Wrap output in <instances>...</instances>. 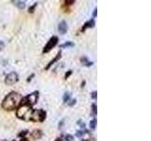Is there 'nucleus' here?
<instances>
[{
	"label": "nucleus",
	"instance_id": "obj_2",
	"mask_svg": "<svg viewBox=\"0 0 151 141\" xmlns=\"http://www.w3.org/2000/svg\"><path fill=\"white\" fill-rule=\"evenodd\" d=\"M33 111V108L30 105L21 104V105L16 109V117L23 120H30V117Z\"/></svg>",
	"mask_w": 151,
	"mask_h": 141
},
{
	"label": "nucleus",
	"instance_id": "obj_33",
	"mask_svg": "<svg viewBox=\"0 0 151 141\" xmlns=\"http://www.w3.org/2000/svg\"><path fill=\"white\" fill-rule=\"evenodd\" d=\"M84 141H90V139H87V140H84Z\"/></svg>",
	"mask_w": 151,
	"mask_h": 141
},
{
	"label": "nucleus",
	"instance_id": "obj_26",
	"mask_svg": "<svg viewBox=\"0 0 151 141\" xmlns=\"http://www.w3.org/2000/svg\"><path fill=\"white\" fill-rule=\"evenodd\" d=\"M4 47H5V43L2 41H0V51L4 49Z\"/></svg>",
	"mask_w": 151,
	"mask_h": 141
},
{
	"label": "nucleus",
	"instance_id": "obj_14",
	"mask_svg": "<svg viewBox=\"0 0 151 141\" xmlns=\"http://www.w3.org/2000/svg\"><path fill=\"white\" fill-rule=\"evenodd\" d=\"M62 100H63L64 104H67V102L71 100V93H70V92H65V93L63 94Z\"/></svg>",
	"mask_w": 151,
	"mask_h": 141
},
{
	"label": "nucleus",
	"instance_id": "obj_17",
	"mask_svg": "<svg viewBox=\"0 0 151 141\" xmlns=\"http://www.w3.org/2000/svg\"><path fill=\"white\" fill-rule=\"evenodd\" d=\"M96 122H97L96 118H94V120L90 121V128H91V130H95L96 128Z\"/></svg>",
	"mask_w": 151,
	"mask_h": 141
},
{
	"label": "nucleus",
	"instance_id": "obj_10",
	"mask_svg": "<svg viewBox=\"0 0 151 141\" xmlns=\"http://www.w3.org/2000/svg\"><path fill=\"white\" fill-rule=\"evenodd\" d=\"M95 19H90V20H88L87 22H85V24L82 25L81 31L84 32L86 29H88V28H93V27H95Z\"/></svg>",
	"mask_w": 151,
	"mask_h": 141
},
{
	"label": "nucleus",
	"instance_id": "obj_32",
	"mask_svg": "<svg viewBox=\"0 0 151 141\" xmlns=\"http://www.w3.org/2000/svg\"><path fill=\"white\" fill-rule=\"evenodd\" d=\"M84 85H85V81H83L82 84H81V88H83V86H84Z\"/></svg>",
	"mask_w": 151,
	"mask_h": 141
},
{
	"label": "nucleus",
	"instance_id": "obj_18",
	"mask_svg": "<svg viewBox=\"0 0 151 141\" xmlns=\"http://www.w3.org/2000/svg\"><path fill=\"white\" fill-rule=\"evenodd\" d=\"M37 5H38V3L35 2L34 4L32 5L31 7H30V9H28V12H30V13H33V12L35 11V9H36V7H37Z\"/></svg>",
	"mask_w": 151,
	"mask_h": 141
},
{
	"label": "nucleus",
	"instance_id": "obj_29",
	"mask_svg": "<svg viewBox=\"0 0 151 141\" xmlns=\"http://www.w3.org/2000/svg\"><path fill=\"white\" fill-rule=\"evenodd\" d=\"M96 11H97V9L95 8V9H94V12H93V16H94L95 18L96 17V15H97V12H96Z\"/></svg>",
	"mask_w": 151,
	"mask_h": 141
},
{
	"label": "nucleus",
	"instance_id": "obj_4",
	"mask_svg": "<svg viewBox=\"0 0 151 141\" xmlns=\"http://www.w3.org/2000/svg\"><path fill=\"white\" fill-rule=\"evenodd\" d=\"M46 118V112L44 109H33L30 120L34 122H43Z\"/></svg>",
	"mask_w": 151,
	"mask_h": 141
},
{
	"label": "nucleus",
	"instance_id": "obj_31",
	"mask_svg": "<svg viewBox=\"0 0 151 141\" xmlns=\"http://www.w3.org/2000/svg\"><path fill=\"white\" fill-rule=\"evenodd\" d=\"M20 141H30V140H28V139L27 138V137H23V138H21Z\"/></svg>",
	"mask_w": 151,
	"mask_h": 141
},
{
	"label": "nucleus",
	"instance_id": "obj_13",
	"mask_svg": "<svg viewBox=\"0 0 151 141\" xmlns=\"http://www.w3.org/2000/svg\"><path fill=\"white\" fill-rule=\"evenodd\" d=\"M11 3H13V5L16 6L19 9H24L26 8L25 1H18V0H15V1H11Z\"/></svg>",
	"mask_w": 151,
	"mask_h": 141
},
{
	"label": "nucleus",
	"instance_id": "obj_22",
	"mask_svg": "<svg viewBox=\"0 0 151 141\" xmlns=\"http://www.w3.org/2000/svg\"><path fill=\"white\" fill-rule=\"evenodd\" d=\"M77 104V100L76 99H72V100H70L68 102H67V104L69 105V106H73V105H75Z\"/></svg>",
	"mask_w": 151,
	"mask_h": 141
},
{
	"label": "nucleus",
	"instance_id": "obj_16",
	"mask_svg": "<svg viewBox=\"0 0 151 141\" xmlns=\"http://www.w3.org/2000/svg\"><path fill=\"white\" fill-rule=\"evenodd\" d=\"M74 43H72V41H66L65 43H63L60 45V48H70V47H74Z\"/></svg>",
	"mask_w": 151,
	"mask_h": 141
},
{
	"label": "nucleus",
	"instance_id": "obj_9",
	"mask_svg": "<svg viewBox=\"0 0 151 141\" xmlns=\"http://www.w3.org/2000/svg\"><path fill=\"white\" fill-rule=\"evenodd\" d=\"M58 30L62 35L66 34L67 30H68V25H67V23L65 21H62L59 24V27H58Z\"/></svg>",
	"mask_w": 151,
	"mask_h": 141
},
{
	"label": "nucleus",
	"instance_id": "obj_28",
	"mask_svg": "<svg viewBox=\"0 0 151 141\" xmlns=\"http://www.w3.org/2000/svg\"><path fill=\"white\" fill-rule=\"evenodd\" d=\"M34 77V73H32V74L30 75V76H28V79H27V82H30L31 80H32V78Z\"/></svg>",
	"mask_w": 151,
	"mask_h": 141
},
{
	"label": "nucleus",
	"instance_id": "obj_6",
	"mask_svg": "<svg viewBox=\"0 0 151 141\" xmlns=\"http://www.w3.org/2000/svg\"><path fill=\"white\" fill-rule=\"evenodd\" d=\"M19 81V75L17 72H9V74H7L5 78V84L8 86H12L16 84Z\"/></svg>",
	"mask_w": 151,
	"mask_h": 141
},
{
	"label": "nucleus",
	"instance_id": "obj_30",
	"mask_svg": "<svg viewBox=\"0 0 151 141\" xmlns=\"http://www.w3.org/2000/svg\"><path fill=\"white\" fill-rule=\"evenodd\" d=\"M55 141H62V136L57 137V138L55 139Z\"/></svg>",
	"mask_w": 151,
	"mask_h": 141
},
{
	"label": "nucleus",
	"instance_id": "obj_11",
	"mask_svg": "<svg viewBox=\"0 0 151 141\" xmlns=\"http://www.w3.org/2000/svg\"><path fill=\"white\" fill-rule=\"evenodd\" d=\"M30 136L34 140L40 139L41 137L43 136V132H42V130H40V129H35L30 133Z\"/></svg>",
	"mask_w": 151,
	"mask_h": 141
},
{
	"label": "nucleus",
	"instance_id": "obj_12",
	"mask_svg": "<svg viewBox=\"0 0 151 141\" xmlns=\"http://www.w3.org/2000/svg\"><path fill=\"white\" fill-rule=\"evenodd\" d=\"M80 62H81L82 65H84L86 67H91V66H93V64H94V62H93V61H90L87 57H80Z\"/></svg>",
	"mask_w": 151,
	"mask_h": 141
},
{
	"label": "nucleus",
	"instance_id": "obj_15",
	"mask_svg": "<svg viewBox=\"0 0 151 141\" xmlns=\"http://www.w3.org/2000/svg\"><path fill=\"white\" fill-rule=\"evenodd\" d=\"M86 134H88L87 130H84V131H83V130H79V131H77V132H76V136L77 137H82Z\"/></svg>",
	"mask_w": 151,
	"mask_h": 141
},
{
	"label": "nucleus",
	"instance_id": "obj_8",
	"mask_svg": "<svg viewBox=\"0 0 151 141\" xmlns=\"http://www.w3.org/2000/svg\"><path fill=\"white\" fill-rule=\"evenodd\" d=\"M75 0H65V1L62 2V9H63V11L67 13V12H70V9L69 7H71L73 4H75Z\"/></svg>",
	"mask_w": 151,
	"mask_h": 141
},
{
	"label": "nucleus",
	"instance_id": "obj_1",
	"mask_svg": "<svg viewBox=\"0 0 151 141\" xmlns=\"http://www.w3.org/2000/svg\"><path fill=\"white\" fill-rule=\"evenodd\" d=\"M23 96L17 91H11L2 101L1 106L6 111H13L20 106Z\"/></svg>",
	"mask_w": 151,
	"mask_h": 141
},
{
	"label": "nucleus",
	"instance_id": "obj_20",
	"mask_svg": "<svg viewBox=\"0 0 151 141\" xmlns=\"http://www.w3.org/2000/svg\"><path fill=\"white\" fill-rule=\"evenodd\" d=\"M64 139H65V141H73L74 140V136H72V134H65Z\"/></svg>",
	"mask_w": 151,
	"mask_h": 141
},
{
	"label": "nucleus",
	"instance_id": "obj_7",
	"mask_svg": "<svg viewBox=\"0 0 151 141\" xmlns=\"http://www.w3.org/2000/svg\"><path fill=\"white\" fill-rule=\"evenodd\" d=\"M62 51H59V52L57 53V55H56L55 57H54V59H51L50 61H49V63H48L47 65H46V70H49V69H50V67H52L56 62L59 61V60H60V59H62Z\"/></svg>",
	"mask_w": 151,
	"mask_h": 141
},
{
	"label": "nucleus",
	"instance_id": "obj_23",
	"mask_svg": "<svg viewBox=\"0 0 151 141\" xmlns=\"http://www.w3.org/2000/svg\"><path fill=\"white\" fill-rule=\"evenodd\" d=\"M72 72H73V70H69L68 72H66L65 75H64V80H67V79H68L69 76L72 74Z\"/></svg>",
	"mask_w": 151,
	"mask_h": 141
},
{
	"label": "nucleus",
	"instance_id": "obj_3",
	"mask_svg": "<svg viewBox=\"0 0 151 141\" xmlns=\"http://www.w3.org/2000/svg\"><path fill=\"white\" fill-rule=\"evenodd\" d=\"M38 99H39V91L35 90L33 92H31L28 95H27L26 97H23V101H22V104H28L30 106H33L37 104Z\"/></svg>",
	"mask_w": 151,
	"mask_h": 141
},
{
	"label": "nucleus",
	"instance_id": "obj_19",
	"mask_svg": "<svg viewBox=\"0 0 151 141\" xmlns=\"http://www.w3.org/2000/svg\"><path fill=\"white\" fill-rule=\"evenodd\" d=\"M28 134V130H24V131H22L21 133L18 134V136H19V137H22V138H23V137H26V136H27Z\"/></svg>",
	"mask_w": 151,
	"mask_h": 141
},
{
	"label": "nucleus",
	"instance_id": "obj_25",
	"mask_svg": "<svg viewBox=\"0 0 151 141\" xmlns=\"http://www.w3.org/2000/svg\"><path fill=\"white\" fill-rule=\"evenodd\" d=\"M78 123H79V125L81 127V128H85V123H84V121H82L81 120H79V121H78Z\"/></svg>",
	"mask_w": 151,
	"mask_h": 141
},
{
	"label": "nucleus",
	"instance_id": "obj_5",
	"mask_svg": "<svg viewBox=\"0 0 151 141\" xmlns=\"http://www.w3.org/2000/svg\"><path fill=\"white\" fill-rule=\"evenodd\" d=\"M58 43H59V38H58L57 36H52L49 40H48V41H47L46 44V46L44 47L43 53H44V54L49 53L50 51L52 50L53 48L57 45Z\"/></svg>",
	"mask_w": 151,
	"mask_h": 141
},
{
	"label": "nucleus",
	"instance_id": "obj_27",
	"mask_svg": "<svg viewBox=\"0 0 151 141\" xmlns=\"http://www.w3.org/2000/svg\"><path fill=\"white\" fill-rule=\"evenodd\" d=\"M63 120H60V122H59V127H58V128H59V129L60 130V129H62V126H63Z\"/></svg>",
	"mask_w": 151,
	"mask_h": 141
},
{
	"label": "nucleus",
	"instance_id": "obj_24",
	"mask_svg": "<svg viewBox=\"0 0 151 141\" xmlns=\"http://www.w3.org/2000/svg\"><path fill=\"white\" fill-rule=\"evenodd\" d=\"M91 98L94 99V100H96V98H97V92L96 91H93L91 93Z\"/></svg>",
	"mask_w": 151,
	"mask_h": 141
},
{
	"label": "nucleus",
	"instance_id": "obj_21",
	"mask_svg": "<svg viewBox=\"0 0 151 141\" xmlns=\"http://www.w3.org/2000/svg\"><path fill=\"white\" fill-rule=\"evenodd\" d=\"M92 110H93V114H94V116H96V114H97V110H96V104H92Z\"/></svg>",
	"mask_w": 151,
	"mask_h": 141
}]
</instances>
